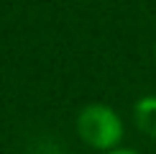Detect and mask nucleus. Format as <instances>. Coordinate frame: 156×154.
Masks as SVG:
<instances>
[{"mask_svg":"<svg viewBox=\"0 0 156 154\" xmlns=\"http://www.w3.org/2000/svg\"><path fill=\"white\" fill-rule=\"evenodd\" d=\"M77 136L84 146L105 154L123 146L126 136V123L120 113L108 103H87L77 113Z\"/></svg>","mask_w":156,"mask_h":154,"instance_id":"1","label":"nucleus"},{"mask_svg":"<svg viewBox=\"0 0 156 154\" xmlns=\"http://www.w3.org/2000/svg\"><path fill=\"white\" fill-rule=\"evenodd\" d=\"M133 123L144 136L156 139V95H144L133 103Z\"/></svg>","mask_w":156,"mask_h":154,"instance_id":"2","label":"nucleus"},{"mask_svg":"<svg viewBox=\"0 0 156 154\" xmlns=\"http://www.w3.org/2000/svg\"><path fill=\"white\" fill-rule=\"evenodd\" d=\"M105 154H141V152L131 149V146H118V149H113V152H105Z\"/></svg>","mask_w":156,"mask_h":154,"instance_id":"3","label":"nucleus"},{"mask_svg":"<svg viewBox=\"0 0 156 154\" xmlns=\"http://www.w3.org/2000/svg\"><path fill=\"white\" fill-rule=\"evenodd\" d=\"M154 64H156V46H154Z\"/></svg>","mask_w":156,"mask_h":154,"instance_id":"4","label":"nucleus"}]
</instances>
